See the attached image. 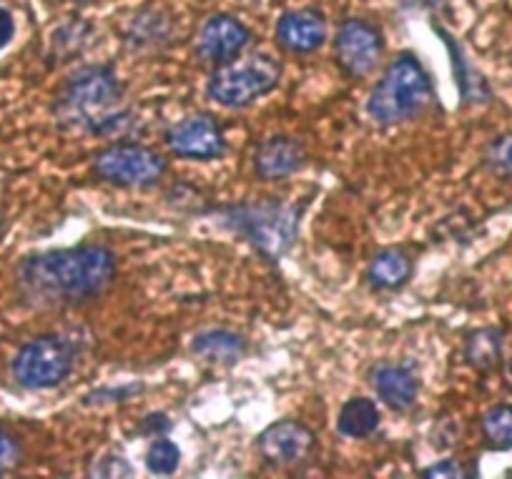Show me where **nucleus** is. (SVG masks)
<instances>
[{
  "mask_svg": "<svg viewBox=\"0 0 512 479\" xmlns=\"http://www.w3.org/2000/svg\"><path fill=\"white\" fill-rule=\"evenodd\" d=\"M18 459V444L16 439H11L8 434L0 432V474L11 469Z\"/></svg>",
  "mask_w": 512,
  "mask_h": 479,
  "instance_id": "obj_24",
  "label": "nucleus"
},
{
  "mask_svg": "<svg viewBox=\"0 0 512 479\" xmlns=\"http://www.w3.org/2000/svg\"><path fill=\"white\" fill-rule=\"evenodd\" d=\"M307 164V151L289 136H272L259 143L254 156V169L262 179H284L297 174Z\"/></svg>",
  "mask_w": 512,
  "mask_h": 479,
  "instance_id": "obj_13",
  "label": "nucleus"
},
{
  "mask_svg": "<svg viewBox=\"0 0 512 479\" xmlns=\"http://www.w3.org/2000/svg\"><path fill=\"white\" fill-rule=\"evenodd\" d=\"M66 3H86V0H66Z\"/></svg>",
  "mask_w": 512,
  "mask_h": 479,
  "instance_id": "obj_26",
  "label": "nucleus"
},
{
  "mask_svg": "<svg viewBox=\"0 0 512 479\" xmlns=\"http://www.w3.org/2000/svg\"><path fill=\"white\" fill-rule=\"evenodd\" d=\"M507 369H510V377H512V359H510V367H507Z\"/></svg>",
  "mask_w": 512,
  "mask_h": 479,
  "instance_id": "obj_27",
  "label": "nucleus"
},
{
  "mask_svg": "<svg viewBox=\"0 0 512 479\" xmlns=\"http://www.w3.org/2000/svg\"><path fill=\"white\" fill-rule=\"evenodd\" d=\"M226 216L236 229L249 236L256 249L272 259H279L297 236L299 214L294 209L277 206L274 201L236 206L226 211Z\"/></svg>",
  "mask_w": 512,
  "mask_h": 479,
  "instance_id": "obj_5",
  "label": "nucleus"
},
{
  "mask_svg": "<svg viewBox=\"0 0 512 479\" xmlns=\"http://www.w3.org/2000/svg\"><path fill=\"white\" fill-rule=\"evenodd\" d=\"M422 477H450V479H457V477H475V472H467L465 464H460L457 459H445V462H437L435 467L425 469L422 472Z\"/></svg>",
  "mask_w": 512,
  "mask_h": 479,
  "instance_id": "obj_23",
  "label": "nucleus"
},
{
  "mask_svg": "<svg viewBox=\"0 0 512 479\" xmlns=\"http://www.w3.org/2000/svg\"><path fill=\"white\" fill-rule=\"evenodd\" d=\"M73 369V349L61 337H38L28 342L13 359L18 384L28 389H51L68 379Z\"/></svg>",
  "mask_w": 512,
  "mask_h": 479,
  "instance_id": "obj_6",
  "label": "nucleus"
},
{
  "mask_svg": "<svg viewBox=\"0 0 512 479\" xmlns=\"http://www.w3.org/2000/svg\"><path fill=\"white\" fill-rule=\"evenodd\" d=\"M435 103V86L430 73L412 53H402L387 66L367 101L369 116L382 126L415 118Z\"/></svg>",
  "mask_w": 512,
  "mask_h": 479,
  "instance_id": "obj_2",
  "label": "nucleus"
},
{
  "mask_svg": "<svg viewBox=\"0 0 512 479\" xmlns=\"http://www.w3.org/2000/svg\"><path fill=\"white\" fill-rule=\"evenodd\" d=\"M412 279V259L402 249H384L369 261L367 281L379 291L402 289Z\"/></svg>",
  "mask_w": 512,
  "mask_h": 479,
  "instance_id": "obj_15",
  "label": "nucleus"
},
{
  "mask_svg": "<svg viewBox=\"0 0 512 479\" xmlns=\"http://www.w3.org/2000/svg\"><path fill=\"white\" fill-rule=\"evenodd\" d=\"M277 41L292 53H312L327 41V21L314 8L289 11L277 23Z\"/></svg>",
  "mask_w": 512,
  "mask_h": 479,
  "instance_id": "obj_12",
  "label": "nucleus"
},
{
  "mask_svg": "<svg viewBox=\"0 0 512 479\" xmlns=\"http://www.w3.org/2000/svg\"><path fill=\"white\" fill-rule=\"evenodd\" d=\"M482 437L490 449H512V404H497L482 417Z\"/></svg>",
  "mask_w": 512,
  "mask_h": 479,
  "instance_id": "obj_20",
  "label": "nucleus"
},
{
  "mask_svg": "<svg viewBox=\"0 0 512 479\" xmlns=\"http://www.w3.org/2000/svg\"><path fill=\"white\" fill-rule=\"evenodd\" d=\"M256 447L269 464L284 467V464H297L309 457L314 449V434L302 422L284 419V422L269 424L256 439Z\"/></svg>",
  "mask_w": 512,
  "mask_h": 479,
  "instance_id": "obj_10",
  "label": "nucleus"
},
{
  "mask_svg": "<svg viewBox=\"0 0 512 479\" xmlns=\"http://www.w3.org/2000/svg\"><path fill=\"white\" fill-rule=\"evenodd\" d=\"M93 169L103 181L116 186H151L164 176L166 164L156 151L121 143L98 153Z\"/></svg>",
  "mask_w": 512,
  "mask_h": 479,
  "instance_id": "obj_7",
  "label": "nucleus"
},
{
  "mask_svg": "<svg viewBox=\"0 0 512 479\" xmlns=\"http://www.w3.org/2000/svg\"><path fill=\"white\" fill-rule=\"evenodd\" d=\"M485 169L500 179H512V131L502 133L487 143Z\"/></svg>",
  "mask_w": 512,
  "mask_h": 479,
  "instance_id": "obj_21",
  "label": "nucleus"
},
{
  "mask_svg": "<svg viewBox=\"0 0 512 479\" xmlns=\"http://www.w3.org/2000/svg\"><path fill=\"white\" fill-rule=\"evenodd\" d=\"M372 387L377 397L397 412L410 409L420 394V382H417L415 374L407 367H392V364H382V367L374 369Z\"/></svg>",
  "mask_w": 512,
  "mask_h": 479,
  "instance_id": "obj_14",
  "label": "nucleus"
},
{
  "mask_svg": "<svg viewBox=\"0 0 512 479\" xmlns=\"http://www.w3.org/2000/svg\"><path fill=\"white\" fill-rule=\"evenodd\" d=\"M179 462H181L179 447H176L174 442H169V439H159V442L151 444L149 452H146V464H149L151 472L156 474L176 472Z\"/></svg>",
  "mask_w": 512,
  "mask_h": 479,
  "instance_id": "obj_22",
  "label": "nucleus"
},
{
  "mask_svg": "<svg viewBox=\"0 0 512 479\" xmlns=\"http://www.w3.org/2000/svg\"><path fill=\"white\" fill-rule=\"evenodd\" d=\"M334 58L344 76L364 78L377 68L382 58V36L367 21H344L334 41Z\"/></svg>",
  "mask_w": 512,
  "mask_h": 479,
  "instance_id": "obj_8",
  "label": "nucleus"
},
{
  "mask_svg": "<svg viewBox=\"0 0 512 479\" xmlns=\"http://www.w3.org/2000/svg\"><path fill=\"white\" fill-rule=\"evenodd\" d=\"M13 33H16V23H13V16L6 11V8H0V51L11 43Z\"/></svg>",
  "mask_w": 512,
  "mask_h": 479,
  "instance_id": "obj_25",
  "label": "nucleus"
},
{
  "mask_svg": "<svg viewBox=\"0 0 512 479\" xmlns=\"http://www.w3.org/2000/svg\"><path fill=\"white\" fill-rule=\"evenodd\" d=\"M502 349H505V334L495 327L477 329L465 339L467 364L482 374L497 369V364L502 362Z\"/></svg>",
  "mask_w": 512,
  "mask_h": 479,
  "instance_id": "obj_17",
  "label": "nucleus"
},
{
  "mask_svg": "<svg viewBox=\"0 0 512 479\" xmlns=\"http://www.w3.org/2000/svg\"><path fill=\"white\" fill-rule=\"evenodd\" d=\"M123 88L116 73L106 66H91L78 71L58 98V116L63 123L103 133L121 121Z\"/></svg>",
  "mask_w": 512,
  "mask_h": 479,
  "instance_id": "obj_3",
  "label": "nucleus"
},
{
  "mask_svg": "<svg viewBox=\"0 0 512 479\" xmlns=\"http://www.w3.org/2000/svg\"><path fill=\"white\" fill-rule=\"evenodd\" d=\"M442 38H445L447 48H450V56H452V66H455V78H457V86H460V96L465 103H487L492 98L490 91V83L482 78V73L477 68L470 66V61L465 58L462 48L457 46L455 38L450 33H445L442 28H435Z\"/></svg>",
  "mask_w": 512,
  "mask_h": 479,
  "instance_id": "obj_16",
  "label": "nucleus"
},
{
  "mask_svg": "<svg viewBox=\"0 0 512 479\" xmlns=\"http://www.w3.org/2000/svg\"><path fill=\"white\" fill-rule=\"evenodd\" d=\"M116 261L103 246H76L36 254L21 264V284L36 301L81 304L101 294L113 279Z\"/></svg>",
  "mask_w": 512,
  "mask_h": 479,
  "instance_id": "obj_1",
  "label": "nucleus"
},
{
  "mask_svg": "<svg viewBox=\"0 0 512 479\" xmlns=\"http://www.w3.org/2000/svg\"><path fill=\"white\" fill-rule=\"evenodd\" d=\"M282 66L267 53H251L239 61H226L216 68L209 81V98L226 108H241L267 96L277 88Z\"/></svg>",
  "mask_w": 512,
  "mask_h": 479,
  "instance_id": "obj_4",
  "label": "nucleus"
},
{
  "mask_svg": "<svg viewBox=\"0 0 512 479\" xmlns=\"http://www.w3.org/2000/svg\"><path fill=\"white\" fill-rule=\"evenodd\" d=\"M249 38V28L239 18L219 13V16H211L204 23V28L199 33V41H196V51H199V56L204 61L226 63L234 61L244 51Z\"/></svg>",
  "mask_w": 512,
  "mask_h": 479,
  "instance_id": "obj_11",
  "label": "nucleus"
},
{
  "mask_svg": "<svg viewBox=\"0 0 512 479\" xmlns=\"http://www.w3.org/2000/svg\"><path fill=\"white\" fill-rule=\"evenodd\" d=\"M244 339L229 332H209L194 339V352L209 362L234 364L244 354Z\"/></svg>",
  "mask_w": 512,
  "mask_h": 479,
  "instance_id": "obj_19",
  "label": "nucleus"
},
{
  "mask_svg": "<svg viewBox=\"0 0 512 479\" xmlns=\"http://www.w3.org/2000/svg\"><path fill=\"white\" fill-rule=\"evenodd\" d=\"M166 143L176 156L191 161H214L226 151L224 131L211 116L184 118L166 133Z\"/></svg>",
  "mask_w": 512,
  "mask_h": 479,
  "instance_id": "obj_9",
  "label": "nucleus"
},
{
  "mask_svg": "<svg viewBox=\"0 0 512 479\" xmlns=\"http://www.w3.org/2000/svg\"><path fill=\"white\" fill-rule=\"evenodd\" d=\"M337 427L339 432L349 439L372 437L379 427L377 404L367 397L349 399V402L342 407V412H339Z\"/></svg>",
  "mask_w": 512,
  "mask_h": 479,
  "instance_id": "obj_18",
  "label": "nucleus"
}]
</instances>
